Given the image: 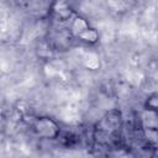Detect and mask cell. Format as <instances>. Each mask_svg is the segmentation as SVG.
Returning <instances> with one entry per match:
<instances>
[{
  "instance_id": "obj_8",
  "label": "cell",
  "mask_w": 158,
  "mask_h": 158,
  "mask_svg": "<svg viewBox=\"0 0 158 158\" xmlns=\"http://www.w3.org/2000/svg\"><path fill=\"white\" fill-rule=\"evenodd\" d=\"M99 65H100V63L98 60V57L91 56V54H89V57H86V59H85V67L86 68H89V69H96Z\"/></svg>"
},
{
  "instance_id": "obj_1",
  "label": "cell",
  "mask_w": 158,
  "mask_h": 158,
  "mask_svg": "<svg viewBox=\"0 0 158 158\" xmlns=\"http://www.w3.org/2000/svg\"><path fill=\"white\" fill-rule=\"evenodd\" d=\"M122 128V115L118 110H110L95 125L93 131L94 142L98 146L107 147L117 143Z\"/></svg>"
},
{
  "instance_id": "obj_3",
  "label": "cell",
  "mask_w": 158,
  "mask_h": 158,
  "mask_svg": "<svg viewBox=\"0 0 158 158\" xmlns=\"http://www.w3.org/2000/svg\"><path fill=\"white\" fill-rule=\"evenodd\" d=\"M51 10L53 16L60 22H69V20L75 15L72 6L69 5V1L64 0H54Z\"/></svg>"
},
{
  "instance_id": "obj_4",
  "label": "cell",
  "mask_w": 158,
  "mask_h": 158,
  "mask_svg": "<svg viewBox=\"0 0 158 158\" xmlns=\"http://www.w3.org/2000/svg\"><path fill=\"white\" fill-rule=\"evenodd\" d=\"M89 26L90 25H89V22H88V20L85 17H83L81 15L75 14L69 20V22H68V31L72 35V37H75L77 38V36L79 33H81L85 28H88Z\"/></svg>"
},
{
  "instance_id": "obj_6",
  "label": "cell",
  "mask_w": 158,
  "mask_h": 158,
  "mask_svg": "<svg viewBox=\"0 0 158 158\" xmlns=\"http://www.w3.org/2000/svg\"><path fill=\"white\" fill-rule=\"evenodd\" d=\"M99 31L91 26H89L88 28H85L81 33H79L77 36V38L83 42V43H86V44H96L99 42Z\"/></svg>"
},
{
  "instance_id": "obj_5",
  "label": "cell",
  "mask_w": 158,
  "mask_h": 158,
  "mask_svg": "<svg viewBox=\"0 0 158 158\" xmlns=\"http://www.w3.org/2000/svg\"><path fill=\"white\" fill-rule=\"evenodd\" d=\"M139 126L141 128H158L157 110L144 107L139 115Z\"/></svg>"
},
{
  "instance_id": "obj_2",
  "label": "cell",
  "mask_w": 158,
  "mask_h": 158,
  "mask_svg": "<svg viewBox=\"0 0 158 158\" xmlns=\"http://www.w3.org/2000/svg\"><path fill=\"white\" fill-rule=\"evenodd\" d=\"M30 126L33 133L41 139H57L62 132V128L58 122L49 116L32 117Z\"/></svg>"
},
{
  "instance_id": "obj_9",
  "label": "cell",
  "mask_w": 158,
  "mask_h": 158,
  "mask_svg": "<svg viewBox=\"0 0 158 158\" xmlns=\"http://www.w3.org/2000/svg\"><path fill=\"white\" fill-rule=\"evenodd\" d=\"M64 1H70V0H64Z\"/></svg>"
},
{
  "instance_id": "obj_7",
  "label": "cell",
  "mask_w": 158,
  "mask_h": 158,
  "mask_svg": "<svg viewBox=\"0 0 158 158\" xmlns=\"http://www.w3.org/2000/svg\"><path fill=\"white\" fill-rule=\"evenodd\" d=\"M146 109H152V110H158V95L156 93L148 95L146 102H144Z\"/></svg>"
}]
</instances>
